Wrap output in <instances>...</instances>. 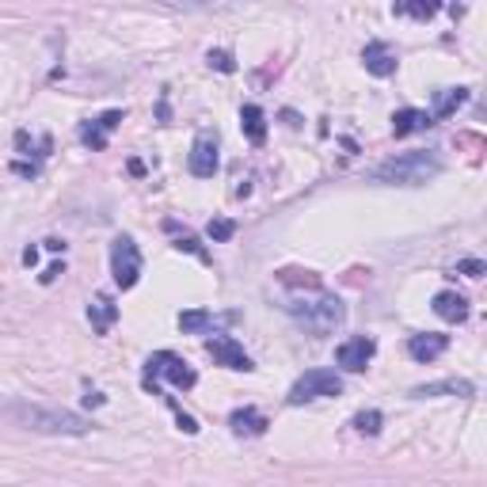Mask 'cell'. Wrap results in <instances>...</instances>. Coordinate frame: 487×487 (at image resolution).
<instances>
[{
  "mask_svg": "<svg viewBox=\"0 0 487 487\" xmlns=\"http://www.w3.org/2000/svg\"><path fill=\"white\" fill-rule=\"evenodd\" d=\"M168 400V408L171 411H176V423H179V430H187V434H198V423H195V415H187L179 404H176V400H171V396H164Z\"/></svg>",
  "mask_w": 487,
  "mask_h": 487,
  "instance_id": "25",
  "label": "cell"
},
{
  "mask_svg": "<svg viewBox=\"0 0 487 487\" xmlns=\"http://www.w3.org/2000/svg\"><path fill=\"white\" fill-rule=\"evenodd\" d=\"M464 103H468V88H442L438 96H434L430 118H449V115H457Z\"/></svg>",
  "mask_w": 487,
  "mask_h": 487,
  "instance_id": "19",
  "label": "cell"
},
{
  "mask_svg": "<svg viewBox=\"0 0 487 487\" xmlns=\"http://www.w3.org/2000/svg\"><path fill=\"white\" fill-rule=\"evenodd\" d=\"M362 65L370 69L373 77H392L400 61H396V50L389 42L373 39V42H365V50H362Z\"/></svg>",
  "mask_w": 487,
  "mask_h": 487,
  "instance_id": "10",
  "label": "cell"
},
{
  "mask_svg": "<svg viewBox=\"0 0 487 487\" xmlns=\"http://www.w3.org/2000/svg\"><path fill=\"white\" fill-rule=\"evenodd\" d=\"M5 415L12 423H20L27 430H39V434H65V438H84L92 430V419L69 411V408H42V404H31V400H15V404L5 408Z\"/></svg>",
  "mask_w": 487,
  "mask_h": 487,
  "instance_id": "1",
  "label": "cell"
},
{
  "mask_svg": "<svg viewBox=\"0 0 487 487\" xmlns=\"http://www.w3.org/2000/svg\"><path fill=\"white\" fill-rule=\"evenodd\" d=\"M42 248H46V252H65V244H61V240H46Z\"/></svg>",
  "mask_w": 487,
  "mask_h": 487,
  "instance_id": "30",
  "label": "cell"
},
{
  "mask_svg": "<svg viewBox=\"0 0 487 487\" xmlns=\"http://www.w3.org/2000/svg\"><path fill=\"white\" fill-rule=\"evenodd\" d=\"M457 274H464V278H483L487 267L480 263V259H464V263H457Z\"/></svg>",
  "mask_w": 487,
  "mask_h": 487,
  "instance_id": "28",
  "label": "cell"
},
{
  "mask_svg": "<svg viewBox=\"0 0 487 487\" xmlns=\"http://www.w3.org/2000/svg\"><path fill=\"white\" fill-rule=\"evenodd\" d=\"M210 69H217V73H236V61H233V54L229 50H210Z\"/></svg>",
  "mask_w": 487,
  "mask_h": 487,
  "instance_id": "24",
  "label": "cell"
},
{
  "mask_svg": "<svg viewBox=\"0 0 487 487\" xmlns=\"http://www.w3.org/2000/svg\"><path fill=\"white\" fill-rule=\"evenodd\" d=\"M111 274L122 289H133L142 278V252H137L133 236H115L111 244Z\"/></svg>",
  "mask_w": 487,
  "mask_h": 487,
  "instance_id": "6",
  "label": "cell"
},
{
  "mask_svg": "<svg viewBox=\"0 0 487 487\" xmlns=\"http://www.w3.org/2000/svg\"><path fill=\"white\" fill-rule=\"evenodd\" d=\"M61 271H65L61 263H54V267H46V271H42V286H50V282H54V278H58Z\"/></svg>",
  "mask_w": 487,
  "mask_h": 487,
  "instance_id": "29",
  "label": "cell"
},
{
  "mask_svg": "<svg viewBox=\"0 0 487 487\" xmlns=\"http://www.w3.org/2000/svg\"><path fill=\"white\" fill-rule=\"evenodd\" d=\"M176 248H179V252H190V255H198L202 263H210V252H206V248H202V244H198L195 236H187V233H183V236L176 240Z\"/></svg>",
  "mask_w": 487,
  "mask_h": 487,
  "instance_id": "26",
  "label": "cell"
},
{
  "mask_svg": "<svg viewBox=\"0 0 487 487\" xmlns=\"http://www.w3.org/2000/svg\"><path fill=\"white\" fill-rule=\"evenodd\" d=\"M473 381H464V377H449V381H434V385H419V389H411L415 400H427V396H473Z\"/></svg>",
  "mask_w": 487,
  "mask_h": 487,
  "instance_id": "15",
  "label": "cell"
},
{
  "mask_svg": "<svg viewBox=\"0 0 487 487\" xmlns=\"http://www.w3.org/2000/svg\"><path fill=\"white\" fill-rule=\"evenodd\" d=\"M286 312L298 324H305V332H312V335H332L346 320V305L339 298H332V293H324L317 301H289Z\"/></svg>",
  "mask_w": 487,
  "mask_h": 487,
  "instance_id": "3",
  "label": "cell"
},
{
  "mask_svg": "<svg viewBox=\"0 0 487 487\" xmlns=\"http://www.w3.org/2000/svg\"><path fill=\"white\" fill-rule=\"evenodd\" d=\"M343 392V377L335 370H308L305 377L293 381L289 389V408H301V404H312V400H324V396H339Z\"/></svg>",
  "mask_w": 487,
  "mask_h": 487,
  "instance_id": "5",
  "label": "cell"
},
{
  "mask_svg": "<svg viewBox=\"0 0 487 487\" xmlns=\"http://www.w3.org/2000/svg\"><path fill=\"white\" fill-rule=\"evenodd\" d=\"M210 324H214V317H210L206 308H190V312H183V317H179V327H183V332H206Z\"/></svg>",
  "mask_w": 487,
  "mask_h": 487,
  "instance_id": "21",
  "label": "cell"
},
{
  "mask_svg": "<svg viewBox=\"0 0 487 487\" xmlns=\"http://www.w3.org/2000/svg\"><path fill=\"white\" fill-rule=\"evenodd\" d=\"M206 233H210L214 244H225V240H233V236H236V221H229V217H214Z\"/></svg>",
  "mask_w": 487,
  "mask_h": 487,
  "instance_id": "22",
  "label": "cell"
},
{
  "mask_svg": "<svg viewBox=\"0 0 487 487\" xmlns=\"http://www.w3.org/2000/svg\"><path fill=\"white\" fill-rule=\"evenodd\" d=\"M434 12H438L434 5H400L396 8V15H415V20H430Z\"/></svg>",
  "mask_w": 487,
  "mask_h": 487,
  "instance_id": "27",
  "label": "cell"
},
{
  "mask_svg": "<svg viewBox=\"0 0 487 487\" xmlns=\"http://www.w3.org/2000/svg\"><path fill=\"white\" fill-rule=\"evenodd\" d=\"M240 126H244V133H248L252 145H263L267 142V115H263V107L248 103V107L240 111Z\"/></svg>",
  "mask_w": 487,
  "mask_h": 487,
  "instance_id": "18",
  "label": "cell"
},
{
  "mask_svg": "<svg viewBox=\"0 0 487 487\" xmlns=\"http://www.w3.org/2000/svg\"><path fill=\"white\" fill-rule=\"evenodd\" d=\"M206 351H210L214 362L225 365V370H236V373H252V370H255L252 354L244 351V346H240L233 335H210V339H206Z\"/></svg>",
  "mask_w": 487,
  "mask_h": 487,
  "instance_id": "7",
  "label": "cell"
},
{
  "mask_svg": "<svg viewBox=\"0 0 487 487\" xmlns=\"http://www.w3.org/2000/svg\"><path fill=\"white\" fill-rule=\"evenodd\" d=\"M373 354H377V343H373L370 335H354V339L339 343V351H335V362L343 365L346 373H362L365 365L373 362Z\"/></svg>",
  "mask_w": 487,
  "mask_h": 487,
  "instance_id": "8",
  "label": "cell"
},
{
  "mask_svg": "<svg viewBox=\"0 0 487 487\" xmlns=\"http://www.w3.org/2000/svg\"><path fill=\"white\" fill-rule=\"evenodd\" d=\"M449 351V335H438V332H427V335H411L408 339V354L415 362H434Z\"/></svg>",
  "mask_w": 487,
  "mask_h": 487,
  "instance_id": "12",
  "label": "cell"
},
{
  "mask_svg": "<svg viewBox=\"0 0 487 487\" xmlns=\"http://www.w3.org/2000/svg\"><path fill=\"white\" fill-rule=\"evenodd\" d=\"M156 381H168V385H176V389H195L198 373H195V365H187L179 354L156 351L145 362V385H156Z\"/></svg>",
  "mask_w": 487,
  "mask_h": 487,
  "instance_id": "4",
  "label": "cell"
},
{
  "mask_svg": "<svg viewBox=\"0 0 487 487\" xmlns=\"http://www.w3.org/2000/svg\"><path fill=\"white\" fill-rule=\"evenodd\" d=\"M351 427H354L358 434H365V438H377L381 427H385V415H381V411H358Z\"/></svg>",
  "mask_w": 487,
  "mask_h": 487,
  "instance_id": "20",
  "label": "cell"
},
{
  "mask_svg": "<svg viewBox=\"0 0 487 487\" xmlns=\"http://www.w3.org/2000/svg\"><path fill=\"white\" fill-rule=\"evenodd\" d=\"M278 278H282L286 286H308V289H317V286H320V278L312 274V271H282Z\"/></svg>",
  "mask_w": 487,
  "mask_h": 487,
  "instance_id": "23",
  "label": "cell"
},
{
  "mask_svg": "<svg viewBox=\"0 0 487 487\" xmlns=\"http://www.w3.org/2000/svg\"><path fill=\"white\" fill-rule=\"evenodd\" d=\"M434 312L449 324H464L468 320V298L464 293H454V289H442V293H434Z\"/></svg>",
  "mask_w": 487,
  "mask_h": 487,
  "instance_id": "13",
  "label": "cell"
},
{
  "mask_svg": "<svg viewBox=\"0 0 487 487\" xmlns=\"http://www.w3.org/2000/svg\"><path fill=\"white\" fill-rule=\"evenodd\" d=\"M427 126H434V118H430L427 111H415V107H404V111H396V115H392V133H396V137L419 133V130H427Z\"/></svg>",
  "mask_w": 487,
  "mask_h": 487,
  "instance_id": "17",
  "label": "cell"
},
{
  "mask_svg": "<svg viewBox=\"0 0 487 487\" xmlns=\"http://www.w3.org/2000/svg\"><path fill=\"white\" fill-rule=\"evenodd\" d=\"M434 176H442V161L427 149L400 152V156H392V161L373 168V179L385 183V187H423Z\"/></svg>",
  "mask_w": 487,
  "mask_h": 487,
  "instance_id": "2",
  "label": "cell"
},
{
  "mask_svg": "<svg viewBox=\"0 0 487 487\" xmlns=\"http://www.w3.org/2000/svg\"><path fill=\"white\" fill-rule=\"evenodd\" d=\"M217 164H221V156H217V137H214V133H198L195 145H190V176L210 179L214 171H217Z\"/></svg>",
  "mask_w": 487,
  "mask_h": 487,
  "instance_id": "9",
  "label": "cell"
},
{
  "mask_svg": "<svg viewBox=\"0 0 487 487\" xmlns=\"http://www.w3.org/2000/svg\"><path fill=\"white\" fill-rule=\"evenodd\" d=\"M229 427H233V434H240V438H259V434H263L271 423L255 408H236L229 415Z\"/></svg>",
  "mask_w": 487,
  "mask_h": 487,
  "instance_id": "14",
  "label": "cell"
},
{
  "mask_svg": "<svg viewBox=\"0 0 487 487\" xmlns=\"http://www.w3.org/2000/svg\"><path fill=\"white\" fill-rule=\"evenodd\" d=\"M122 122V111L115 107V111H103L96 122H88V126H80V142L88 145V149H107V137H111V130Z\"/></svg>",
  "mask_w": 487,
  "mask_h": 487,
  "instance_id": "11",
  "label": "cell"
},
{
  "mask_svg": "<svg viewBox=\"0 0 487 487\" xmlns=\"http://www.w3.org/2000/svg\"><path fill=\"white\" fill-rule=\"evenodd\" d=\"M88 320H92V327H96L99 335H107V332H111V324L118 320V305H115V298L99 293V298L88 305Z\"/></svg>",
  "mask_w": 487,
  "mask_h": 487,
  "instance_id": "16",
  "label": "cell"
}]
</instances>
